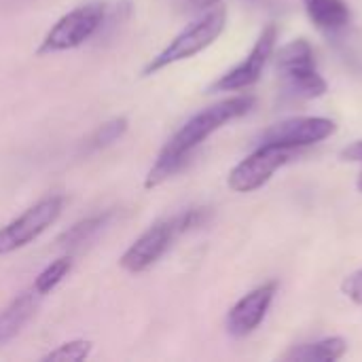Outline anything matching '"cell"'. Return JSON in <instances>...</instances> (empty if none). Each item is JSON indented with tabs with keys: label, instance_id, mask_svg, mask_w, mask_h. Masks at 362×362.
<instances>
[{
	"label": "cell",
	"instance_id": "obj_19",
	"mask_svg": "<svg viewBox=\"0 0 362 362\" xmlns=\"http://www.w3.org/2000/svg\"><path fill=\"white\" fill-rule=\"evenodd\" d=\"M176 8L185 11V13H204L208 8H212L214 4H218V0H172Z\"/></svg>",
	"mask_w": 362,
	"mask_h": 362
},
{
	"label": "cell",
	"instance_id": "obj_13",
	"mask_svg": "<svg viewBox=\"0 0 362 362\" xmlns=\"http://www.w3.org/2000/svg\"><path fill=\"white\" fill-rule=\"evenodd\" d=\"M348 352V341L344 337H327L312 344L293 346L282 361L288 362H333L339 361Z\"/></svg>",
	"mask_w": 362,
	"mask_h": 362
},
{
	"label": "cell",
	"instance_id": "obj_17",
	"mask_svg": "<svg viewBox=\"0 0 362 362\" xmlns=\"http://www.w3.org/2000/svg\"><path fill=\"white\" fill-rule=\"evenodd\" d=\"M93 350V344L89 339H72L62 346H57L53 352H49L42 361H62V362H81L89 358Z\"/></svg>",
	"mask_w": 362,
	"mask_h": 362
},
{
	"label": "cell",
	"instance_id": "obj_20",
	"mask_svg": "<svg viewBox=\"0 0 362 362\" xmlns=\"http://www.w3.org/2000/svg\"><path fill=\"white\" fill-rule=\"evenodd\" d=\"M341 159H344V161L362 163V140H356V142L348 144V146L341 151Z\"/></svg>",
	"mask_w": 362,
	"mask_h": 362
},
{
	"label": "cell",
	"instance_id": "obj_4",
	"mask_svg": "<svg viewBox=\"0 0 362 362\" xmlns=\"http://www.w3.org/2000/svg\"><path fill=\"white\" fill-rule=\"evenodd\" d=\"M276 68L284 93L293 100H316L329 91V83L316 70L314 49L305 38L286 42L276 55Z\"/></svg>",
	"mask_w": 362,
	"mask_h": 362
},
{
	"label": "cell",
	"instance_id": "obj_10",
	"mask_svg": "<svg viewBox=\"0 0 362 362\" xmlns=\"http://www.w3.org/2000/svg\"><path fill=\"white\" fill-rule=\"evenodd\" d=\"M276 293H278L276 280L265 282V284L252 288L250 293H246L227 314V320H225L227 333L235 339H244V337L252 335L265 320Z\"/></svg>",
	"mask_w": 362,
	"mask_h": 362
},
{
	"label": "cell",
	"instance_id": "obj_6",
	"mask_svg": "<svg viewBox=\"0 0 362 362\" xmlns=\"http://www.w3.org/2000/svg\"><path fill=\"white\" fill-rule=\"evenodd\" d=\"M66 204L64 195H49L28 208L21 216L0 227V257L25 248L40 238L62 214Z\"/></svg>",
	"mask_w": 362,
	"mask_h": 362
},
{
	"label": "cell",
	"instance_id": "obj_2",
	"mask_svg": "<svg viewBox=\"0 0 362 362\" xmlns=\"http://www.w3.org/2000/svg\"><path fill=\"white\" fill-rule=\"evenodd\" d=\"M206 218H208L206 208H191L176 216L157 221L123 252V257L119 259V265L129 274H142L151 269L172 248L176 238H180L182 233L195 227H202Z\"/></svg>",
	"mask_w": 362,
	"mask_h": 362
},
{
	"label": "cell",
	"instance_id": "obj_7",
	"mask_svg": "<svg viewBox=\"0 0 362 362\" xmlns=\"http://www.w3.org/2000/svg\"><path fill=\"white\" fill-rule=\"evenodd\" d=\"M295 157L293 148L272 146V144H259L246 159H242L227 176V185L235 193H252L267 185L272 176L291 163Z\"/></svg>",
	"mask_w": 362,
	"mask_h": 362
},
{
	"label": "cell",
	"instance_id": "obj_8",
	"mask_svg": "<svg viewBox=\"0 0 362 362\" xmlns=\"http://www.w3.org/2000/svg\"><path fill=\"white\" fill-rule=\"evenodd\" d=\"M276 40H278V25L267 23L263 28V32L259 34L250 53L235 68H231L221 78H216L208 91H240V89H248L255 83H259L265 66L269 64V59L276 51Z\"/></svg>",
	"mask_w": 362,
	"mask_h": 362
},
{
	"label": "cell",
	"instance_id": "obj_5",
	"mask_svg": "<svg viewBox=\"0 0 362 362\" xmlns=\"http://www.w3.org/2000/svg\"><path fill=\"white\" fill-rule=\"evenodd\" d=\"M106 15L108 11L104 2H87V4L72 8L70 13L62 15L51 25V30L45 34L36 53L51 55V53H62V51H70V49L85 45L89 38H93L102 30Z\"/></svg>",
	"mask_w": 362,
	"mask_h": 362
},
{
	"label": "cell",
	"instance_id": "obj_11",
	"mask_svg": "<svg viewBox=\"0 0 362 362\" xmlns=\"http://www.w3.org/2000/svg\"><path fill=\"white\" fill-rule=\"evenodd\" d=\"M42 295L36 293L34 288L23 291L21 295H17L2 312H0V346L13 341L23 327L32 320V316L36 314L38 305H40Z\"/></svg>",
	"mask_w": 362,
	"mask_h": 362
},
{
	"label": "cell",
	"instance_id": "obj_14",
	"mask_svg": "<svg viewBox=\"0 0 362 362\" xmlns=\"http://www.w3.org/2000/svg\"><path fill=\"white\" fill-rule=\"evenodd\" d=\"M115 212H102V214H93L89 218H83L78 223H74L72 227H68L59 238H57V246L62 248H78L87 242H91L112 218Z\"/></svg>",
	"mask_w": 362,
	"mask_h": 362
},
{
	"label": "cell",
	"instance_id": "obj_18",
	"mask_svg": "<svg viewBox=\"0 0 362 362\" xmlns=\"http://www.w3.org/2000/svg\"><path fill=\"white\" fill-rule=\"evenodd\" d=\"M341 291H344V295H346L350 301H354L356 305H361L362 308V269L350 274V276L341 282Z\"/></svg>",
	"mask_w": 362,
	"mask_h": 362
},
{
	"label": "cell",
	"instance_id": "obj_15",
	"mask_svg": "<svg viewBox=\"0 0 362 362\" xmlns=\"http://www.w3.org/2000/svg\"><path fill=\"white\" fill-rule=\"evenodd\" d=\"M127 127H129V121H127L125 117H115V119H110V121L102 123V125H100L91 136H89V140H87L85 148H87V151L106 148V146H110V144L119 142V140L125 136Z\"/></svg>",
	"mask_w": 362,
	"mask_h": 362
},
{
	"label": "cell",
	"instance_id": "obj_12",
	"mask_svg": "<svg viewBox=\"0 0 362 362\" xmlns=\"http://www.w3.org/2000/svg\"><path fill=\"white\" fill-rule=\"evenodd\" d=\"M303 6L310 21L327 34L341 32L352 19V11L346 0H303Z\"/></svg>",
	"mask_w": 362,
	"mask_h": 362
},
{
	"label": "cell",
	"instance_id": "obj_21",
	"mask_svg": "<svg viewBox=\"0 0 362 362\" xmlns=\"http://www.w3.org/2000/svg\"><path fill=\"white\" fill-rule=\"evenodd\" d=\"M356 187H358V191L362 193V172L358 174V180H356Z\"/></svg>",
	"mask_w": 362,
	"mask_h": 362
},
{
	"label": "cell",
	"instance_id": "obj_3",
	"mask_svg": "<svg viewBox=\"0 0 362 362\" xmlns=\"http://www.w3.org/2000/svg\"><path fill=\"white\" fill-rule=\"evenodd\" d=\"M225 25H227V8L221 4H214L212 8L204 11L193 23H189L180 34H176L170 40V45L144 66L142 74L151 76L172 64L195 57L223 34Z\"/></svg>",
	"mask_w": 362,
	"mask_h": 362
},
{
	"label": "cell",
	"instance_id": "obj_16",
	"mask_svg": "<svg viewBox=\"0 0 362 362\" xmlns=\"http://www.w3.org/2000/svg\"><path fill=\"white\" fill-rule=\"evenodd\" d=\"M70 269H72V257H70V255H68V257H59V259H55L53 263H49V265L36 276L32 288L45 297V295H49V293H51V291L70 274Z\"/></svg>",
	"mask_w": 362,
	"mask_h": 362
},
{
	"label": "cell",
	"instance_id": "obj_9",
	"mask_svg": "<svg viewBox=\"0 0 362 362\" xmlns=\"http://www.w3.org/2000/svg\"><path fill=\"white\" fill-rule=\"evenodd\" d=\"M337 132L333 119L327 117H293L280 121L261 134L259 144H272L282 148H303L331 138Z\"/></svg>",
	"mask_w": 362,
	"mask_h": 362
},
{
	"label": "cell",
	"instance_id": "obj_1",
	"mask_svg": "<svg viewBox=\"0 0 362 362\" xmlns=\"http://www.w3.org/2000/svg\"><path fill=\"white\" fill-rule=\"evenodd\" d=\"M255 102H257L255 95H233V98L221 100V102L199 110L197 115H193L159 151L157 161L153 163V168L146 174L144 187L155 189L161 182H165L168 178H172L176 172H180L187 165L191 153L204 140H208L214 132H218L227 123L248 115L255 108Z\"/></svg>",
	"mask_w": 362,
	"mask_h": 362
}]
</instances>
